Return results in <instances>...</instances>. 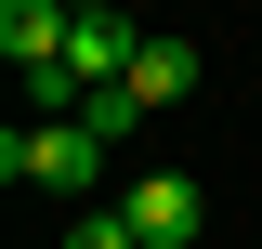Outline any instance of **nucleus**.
Returning a JSON list of instances; mask_svg holds the SVG:
<instances>
[{
  "mask_svg": "<svg viewBox=\"0 0 262 249\" xmlns=\"http://www.w3.org/2000/svg\"><path fill=\"white\" fill-rule=\"evenodd\" d=\"M105 157H118V144H105L92 118H13V131H0V184H27V197H92Z\"/></svg>",
  "mask_w": 262,
  "mask_h": 249,
  "instance_id": "obj_1",
  "label": "nucleus"
},
{
  "mask_svg": "<svg viewBox=\"0 0 262 249\" xmlns=\"http://www.w3.org/2000/svg\"><path fill=\"white\" fill-rule=\"evenodd\" d=\"M118 210H131V236H144V249H196V236H210L196 171H131V184H118Z\"/></svg>",
  "mask_w": 262,
  "mask_h": 249,
  "instance_id": "obj_2",
  "label": "nucleus"
},
{
  "mask_svg": "<svg viewBox=\"0 0 262 249\" xmlns=\"http://www.w3.org/2000/svg\"><path fill=\"white\" fill-rule=\"evenodd\" d=\"M0 66L53 79V66H66V0H0Z\"/></svg>",
  "mask_w": 262,
  "mask_h": 249,
  "instance_id": "obj_3",
  "label": "nucleus"
},
{
  "mask_svg": "<svg viewBox=\"0 0 262 249\" xmlns=\"http://www.w3.org/2000/svg\"><path fill=\"white\" fill-rule=\"evenodd\" d=\"M196 66H210L196 39H144V53H131V105H144V118H158V105H184V92H196Z\"/></svg>",
  "mask_w": 262,
  "mask_h": 249,
  "instance_id": "obj_4",
  "label": "nucleus"
},
{
  "mask_svg": "<svg viewBox=\"0 0 262 249\" xmlns=\"http://www.w3.org/2000/svg\"><path fill=\"white\" fill-rule=\"evenodd\" d=\"M79 118H92V131H105V144H131V118H144V105H131V79H105V92H92V105H79Z\"/></svg>",
  "mask_w": 262,
  "mask_h": 249,
  "instance_id": "obj_5",
  "label": "nucleus"
},
{
  "mask_svg": "<svg viewBox=\"0 0 262 249\" xmlns=\"http://www.w3.org/2000/svg\"><path fill=\"white\" fill-rule=\"evenodd\" d=\"M66 249H144V236H131V210H79V223H66Z\"/></svg>",
  "mask_w": 262,
  "mask_h": 249,
  "instance_id": "obj_6",
  "label": "nucleus"
}]
</instances>
